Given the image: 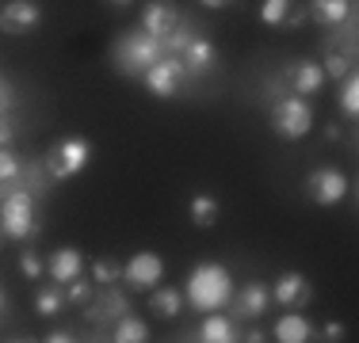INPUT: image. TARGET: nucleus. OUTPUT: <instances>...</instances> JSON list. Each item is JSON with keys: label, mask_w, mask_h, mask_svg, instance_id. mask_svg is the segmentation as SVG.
I'll list each match as a JSON object with an SVG mask.
<instances>
[{"label": "nucleus", "mask_w": 359, "mask_h": 343, "mask_svg": "<svg viewBox=\"0 0 359 343\" xmlns=\"http://www.w3.org/2000/svg\"><path fill=\"white\" fill-rule=\"evenodd\" d=\"M325 340H332V343H337V340H344V324H337V321H332V324H325Z\"/></svg>", "instance_id": "2f4dec72"}, {"label": "nucleus", "mask_w": 359, "mask_h": 343, "mask_svg": "<svg viewBox=\"0 0 359 343\" xmlns=\"http://www.w3.org/2000/svg\"><path fill=\"white\" fill-rule=\"evenodd\" d=\"M0 309H4V290H0Z\"/></svg>", "instance_id": "58836bf2"}, {"label": "nucleus", "mask_w": 359, "mask_h": 343, "mask_svg": "<svg viewBox=\"0 0 359 343\" xmlns=\"http://www.w3.org/2000/svg\"><path fill=\"white\" fill-rule=\"evenodd\" d=\"M145 88L153 92L157 99H168V96H176L180 92V84H184V76H187V65H184V57L180 54H165L161 62H153L149 69H145Z\"/></svg>", "instance_id": "423d86ee"}, {"label": "nucleus", "mask_w": 359, "mask_h": 343, "mask_svg": "<svg viewBox=\"0 0 359 343\" xmlns=\"http://www.w3.org/2000/svg\"><path fill=\"white\" fill-rule=\"evenodd\" d=\"M199 4H203V8H215V12H222V8H229L233 0H199Z\"/></svg>", "instance_id": "f704fd0d"}, {"label": "nucleus", "mask_w": 359, "mask_h": 343, "mask_svg": "<svg viewBox=\"0 0 359 343\" xmlns=\"http://www.w3.org/2000/svg\"><path fill=\"white\" fill-rule=\"evenodd\" d=\"M245 340H249V343H260L264 332H260V328H249V332H245Z\"/></svg>", "instance_id": "e433bc0d"}, {"label": "nucleus", "mask_w": 359, "mask_h": 343, "mask_svg": "<svg viewBox=\"0 0 359 343\" xmlns=\"http://www.w3.org/2000/svg\"><path fill=\"white\" fill-rule=\"evenodd\" d=\"M184 65H187V73H207V69H215V65H218L215 42H207V38H199V34H191V42L184 46Z\"/></svg>", "instance_id": "ddd939ff"}, {"label": "nucleus", "mask_w": 359, "mask_h": 343, "mask_svg": "<svg viewBox=\"0 0 359 343\" xmlns=\"http://www.w3.org/2000/svg\"><path fill=\"white\" fill-rule=\"evenodd\" d=\"M313 126V107L306 103V96H279L271 103V130L283 141H298L306 137Z\"/></svg>", "instance_id": "20e7f679"}, {"label": "nucleus", "mask_w": 359, "mask_h": 343, "mask_svg": "<svg viewBox=\"0 0 359 343\" xmlns=\"http://www.w3.org/2000/svg\"><path fill=\"white\" fill-rule=\"evenodd\" d=\"M92 160V141H84V137H62V141L50 145L46 153V176L54 179V183H62V179H73L81 176L84 168H88Z\"/></svg>", "instance_id": "7ed1b4c3"}, {"label": "nucleus", "mask_w": 359, "mask_h": 343, "mask_svg": "<svg viewBox=\"0 0 359 343\" xmlns=\"http://www.w3.org/2000/svg\"><path fill=\"white\" fill-rule=\"evenodd\" d=\"M176 27H180V8L172 0H149V4H145V12H142V31L145 34L165 42Z\"/></svg>", "instance_id": "1a4fd4ad"}, {"label": "nucleus", "mask_w": 359, "mask_h": 343, "mask_svg": "<svg viewBox=\"0 0 359 343\" xmlns=\"http://www.w3.org/2000/svg\"><path fill=\"white\" fill-rule=\"evenodd\" d=\"M65 305H69V302H65V290H62V282H57V286H46V290H39V298H35V309H39V316H57Z\"/></svg>", "instance_id": "5701e85b"}, {"label": "nucleus", "mask_w": 359, "mask_h": 343, "mask_svg": "<svg viewBox=\"0 0 359 343\" xmlns=\"http://www.w3.org/2000/svg\"><path fill=\"white\" fill-rule=\"evenodd\" d=\"M84 267V255L76 252V248H57L54 255H50V274H54V282H73L76 274Z\"/></svg>", "instance_id": "4468645a"}, {"label": "nucleus", "mask_w": 359, "mask_h": 343, "mask_svg": "<svg viewBox=\"0 0 359 343\" xmlns=\"http://www.w3.org/2000/svg\"><path fill=\"white\" fill-rule=\"evenodd\" d=\"M161 274H165V263H161V255H153V252L130 255L126 267H123V279L130 282L134 290H153L161 282Z\"/></svg>", "instance_id": "9d476101"}, {"label": "nucleus", "mask_w": 359, "mask_h": 343, "mask_svg": "<svg viewBox=\"0 0 359 343\" xmlns=\"http://www.w3.org/2000/svg\"><path fill=\"white\" fill-rule=\"evenodd\" d=\"M268 302H271V290L264 286V282H249V286L237 294V313L252 321V316H260L264 309H268Z\"/></svg>", "instance_id": "a211bd4d"}, {"label": "nucleus", "mask_w": 359, "mask_h": 343, "mask_svg": "<svg viewBox=\"0 0 359 343\" xmlns=\"http://www.w3.org/2000/svg\"><path fill=\"white\" fill-rule=\"evenodd\" d=\"M39 23H42V12L31 0H8L0 8V31L4 34H31Z\"/></svg>", "instance_id": "6e6552de"}, {"label": "nucleus", "mask_w": 359, "mask_h": 343, "mask_svg": "<svg viewBox=\"0 0 359 343\" xmlns=\"http://www.w3.org/2000/svg\"><path fill=\"white\" fill-rule=\"evenodd\" d=\"M12 103H15V96H12V88H8L4 80H0V115H4V111L12 107Z\"/></svg>", "instance_id": "7c9ffc66"}, {"label": "nucleus", "mask_w": 359, "mask_h": 343, "mask_svg": "<svg viewBox=\"0 0 359 343\" xmlns=\"http://www.w3.org/2000/svg\"><path fill=\"white\" fill-rule=\"evenodd\" d=\"M290 12H294V0H264L260 4V20L268 27H283Z\"/></svg>", "instance_id": "b1692460"}, {"label": "nucleus", "mask_w": 359, "mask_h": 343, "mask_svg": "<svg viewBox=\"0 0 359 343\" xmlns=\"http://www.w3.org/2000/svg\"><path fill=\"white\" fill-rule=\"evenodd\" d=\"M306 195H310L318 206H337L340 199L348 195V176L340 168H313L306 176Z\"/></svg>", "instance_id": "0eeeda50"}, {"label": "nucleus", "mask_w": 359, "mask_h": 343, "mask_svg": "<svg viewBox=\"0 0 359 343\" xmlns=\"http://www.w3.org/2000/svg\"><path fill=\"white\" fill-rule=\"evenodd\" d=\"M111 4H130V0H111Z\"/></svg>", "instance_id": "4c0bfd02"}, {"label": "nucleus", "mask_w": 359, "mask_h": 343, "mask_svg": "<svg viewBox=\"0 0 359 343\" xmlns=\"http://www.w3.org/2000/svg\"><path fill=\"white\" fill-rule=\"evenodd\" d=\"M310 294H313L310 282H306V274H298V271H287L283 279L276 282V290H271V298H276L279 305H290V309L306 305V302H310Z\"/></svg>", "instance_id": "f8f14e48"}, {"label": "nucleus", "mask_w": 359, "mask_h": 343, "mask_svg": "<svg viewBox=\"0 0 359 343\" xmlns=\"http://www.w3.org/2000/svg\"><path fill=\"white\" fill-rule=\"evenodd\" d=\"M199 340L203 343H229V340H237V328H233V321H229V316H222L218 309H215V313L203 321Z\"/></svg>", "instance_id": "6ab92c4d"}, {"label": "nucleus", "mask_w": 359, "mask_h": 343, "mask_svg": "<svg viewBox=\"0 0 359 343\" xmlns=\"http://www.w3.org/2000/svg\"><path fill=\"white\" fill-rule=\"evenodd\" d=\"M187 210H191V221H195L199 229H210V225L218 221L222 206H218V199H215V195H195Z\"/></svg>", "instance_id": "412c9836"}, {"label": "nucleus", "mask_w": 359, "mask_h": 343, "mask_svg": "<svg viewBox=\"0 0 359 343\" xmlns=\"http://www.w3.org/2000/svg\"><path fill=\"white\" fill-rule=\"evenodd\" d=\"M233 298V279H229L226 263H199L187 279V302L199 313H215Z\"/></svg>", "instance_id": "f257e3e1"}, {"label": "nucleus", "mask_w": 359, "mask_h": 343, "mask_svg": "<svg viewBox=\"0 0 359 343\" xmlns=\"http://www.w3.org/2000/svg\"><path fill=\"white\" fill-rule=\"evenodd\" d=\"M340 111H344L348 118L359 115V80H355V73H348L344 84H340Z\"/></svg>", "instance_id": "393cba45"}, {"label": "nucleus", "mask_w": 359, "mask_h": 343, "mask_svg": "<svg viewBox=\"0 0 359 343\" xmlns=\"http://www.w3.org/2000/svg\"><path fill=\"white\" fill-rule=\"evenodd\" d=\"M8 141H12V126H8L4 118H0V149H4Z\"/></svg>", "instance_id": "72a5a7b5"}, {"label": "nucleus", "mask_w": 359, "mask_h": 343, "mask_svg": "<svg viewBox=\"0 0 359 343\" xmlns=\"http://www.w3.org/2000/svg\"><path fill=\"white\" fill-rule=\"evenodd\" d=\"M161 57H165V42L145 34V31H130L123 42H115V65H118V73H126V76H142L145 69L153 62H161Z\"/></svg>", "instance_id": "f03ea898"}, {"label": "nucleus", "mask_w": 359, "mask_h": 343, "mask_svg": "<svg viewBox=\"0 0 359 343\" xmlns=\"http://www.w3.org/2000/svg\"><path fill=\"white\" fill-rule=\"evenodd\" d=\"M130 309V302H126L118 290H107V294H100V302H92L88 305V321H96V324H104V321H118V316Z\"/></svg>", "instance_id": "dca6fc26"}, {"label": "nucleus", "mask_w": 359, "mask_h": 343, "mask_svg": "<svg viewBox=\"0 0 359 343\" xmlns=\"http://www.w3.org/2000/svg\"><path fill=\"white\" fill-rule=\"evenodd\" d=\"M15 176H20V160H15V153L0 149V183H12Z\"/></svg>", "instance_id": "cd10ccee"}, {"label": "nucleus", "mask_w": 359, "mask_h": 343, "mask_svg": "<svg viewBox=\"0 0 359 343\" xmlns=\"http://www.w3.org/2000/svg\"><path fill=\"white\" fill-rule=\"evenodd\" d=\"M76 336H73V332H65V328H57V332H50V336H46V343H73Z\"/></svg>", "instance_id": "473e14b6"}, {"label": "nucleus", "mask_w": 359, "mask_h": 343, "mask_svg": "<svg viewBox=\"0 0 359 343\" xmlns=\"http://www.w3.org/2000/svg\"><path fill=\"white\" fill-rule=\"evenodd\" d=\"M118 274H123V267H118L115 260H96V263H92V279H96L100 286H107V282H115Z\"/></svg>", "instance_id": "bb28decb"}, {"label": "nucleus", "mask_w": 359, "mask_h": 343, "mask_svg": "<svg viewBox=\"0 0 359 343\" xmlns=\"http://www.w3.org/2000/svg\"><path fill=\"white\" fill-rule=\"evenodd\" d=\"M310 15L321 27H340L352 15V0H310Z\"/></svg>", "instance_id": "2eb2a0df"}, {"label": "nucleus", "mask_w": 359, "mask_h": 343, "mask_svg": "<svg viewBox=\"0 0 359 343\" xmlns=\"http://www.w3.org/2000/svg\"><path fill=\"white\" fill-rule=\"evenodd\" d=\"M321 73L332 76V80H344V76L352 73V57H348V54H329V57H325V65H321Z\"/></svg>", "instance_id": "a878e982"}, {"label": "nucleus", "mask_w": 359, "mask_h": 343, "mask_svg": "<svg viewBox=\"0 0 359 343\" xmlns=\"http://www.w3.org/2000/svg\"><path fill=\"white\" fill-rule=\"evenodd\" d=\"M180 305H184V294H180V290H172V286L153 290V298H149L153 316H165V321H172V316L180 313Z\"/></svg>", "instance_id": "4be33fe9"}, {"label": "nucleus", "mask_w": 359, "mask_h": 343, "mask_svg": "<svg viewBox=\"0 0 359 343\" xmlns=\"http://www.w3.org/2000/svg\"><path fill=\"white\" fill-rule=\"evenodd\" d=\"M111 340H115V343H145V340H149V328H145L142 316L123 313L115 321V336H111Z\"/></svg>", "instance_id": "aec40b11"}, {"label": "nucleus", "mask_w": 359, "mask_h": 343, "mask_svg": "<svg viewBox=\"0 0 359 343\" xmlns=\"http://www.w3.org/2000/svg\"><path fill=\"white\" fill-rule=\"evenodd\" d=\"M287 80H290V92H298V96H318L325 88V73L318 62H294L287 65Z\"/></svg>", "instance_id": "9b49d317"}, {"label": "nucleus", "mask_w": 359, "mask_h": 343, "mask_svg": "<svg viewBox=\"0 0 359 343\" xmlns=\"http://www.w3.org/2000/svg\"><path fill=\"white\" fill-rule=\"evenodd\" d=\"M310 336H313V324L306 321L302 313H287L276 321V340L279 343H306Z\"/></svg>", "instance_id": "f3484780"}, {"label": "nucleus", "mask_w": 359, "mask_h": 343, "mask_svg": "<svg viewBox=\"0 0 359 343\" xmlns=\"http://www.w3.org/2000/svg\"><path fill=\"white\" fill-rule=\"evenodd\" d=\"M20 271L27 274V279H42V263H39V255H35V252H23V255H20Z\"/></svg>", "instance_id": "c756f323"}, {"label": "nucleus", "mask_w": 359, "mask_h": 343, "mask_svg": "<svg viewBox=\"0 0 359 343\" xmlns=\"http://www.w3.org/2000/svg\"><path fill=\"white\" fill-rule=\"evenodd\" d=\"M325 137H329V141H340V126H337V122L325 126Z\"/></svg>", "instance_id": "c9c22d12"}, {"label": "nucleus", "mask_w": 359, "mask_h": 343, "mask_svg": "<svg viewBox=\"0 0 359 343\" xmlns=\"http://www.w3.org/2000/svg\"><path fill=\"white\" fill-rule=\"evenodd\" d=\"M0 233L12 240H27L39 233L35 225V199L27 191H12L4 202H0Z\"/></svg>", "instance_id": "39448f33"}, {"label": "nucleus", "mask_w": 359, "mask_h": 343, "mask_svg": "<svg viewBox=\"0 0 359 343\" xmlns=\"http://www.w3.org/2000/svg\"><path fill=\"white\" fill-rule=\"evenodd\" d=\"M92 298V290H88V282H81V274L69 282V290H65V302H88Z\"/></svg>", "instance_id": "c85d7f7f"}]
</instances>
